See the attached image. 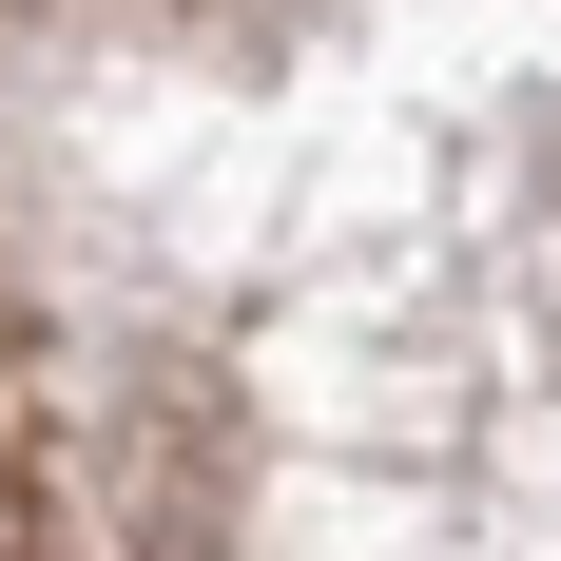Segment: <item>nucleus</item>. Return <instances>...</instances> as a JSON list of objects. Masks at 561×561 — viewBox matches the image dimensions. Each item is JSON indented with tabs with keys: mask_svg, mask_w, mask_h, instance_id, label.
I'll list each match as a JSON object with an SVG mask.
<instances>
[{
	"mask_svg": "<svg viewBox=\"0 0 561 561\" xmlns=\"http://www.w3.org/2000/svg\"><path fill=\"white\" fill-rule=\"evenodd\" d=\"M98 523H116L136 561H214V542H232V426H214V388L156 368V388L98 426Z\"/></svg>",
	"mask_w": 561,
	"mask_h": 561,
	"instance_id": "f257e3e1",
	"label": "nucleus"
}]
</instances>
